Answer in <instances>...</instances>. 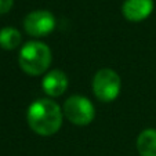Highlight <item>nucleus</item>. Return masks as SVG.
Instances as JSON below:
<instances>
[{"instance_id":"f257e3e1","label":"nucleus","mask_w":156,"mask_h":156,"mask_svg":"<svg viewBox=\"0 0 156 156\" xmlns=\"http://www.w3.org/2000/svg\"><path fill=\"white\" fill-rule=\"evenodd\" d=\"M27 122L30 130L37 136L51 137L61 129L64 122V112L54 100L39 98L28 106Z\"/></svg>"},{"instance_id":"f03ea898","label":"nucleus","mask_w":156,"mask_h":156,"mask_svg":"<svg viewBox=\"0 0 156 156\" xmlns=\"http://www.w3.org/2000/svg\"><path fill=\"white\" fill-rule=\"evenodd\" d=\"M53 62V54L47 44L43 41L33 40L24 44L18 54L20 68L29 76L44 75Z\"/></svg>"},{"instance_id":"7ed1b4c3","label":"nucleus","mask_w":156,"mask_h":156,"mask_svg":"<svg viewBox=\"0 0 156 156\" xmlns=\"http://www.w3.org/2000/svg\"><path fill=\"white\" fill-rule=\"evenodd\" d=\"M93 93L101 102H112L119 97L122 90V79L116 71L102 68L95 72L91 82Z\"/></svg>"},{"instance_id":"20e7f679","label":"nucleus","mask_w":156,"mask_h":156,"mask_svg":"<svg viewBox=\"0 0 156 156\" xmlns=\"http://www.w3.org/2000/svg\"><path fill=\"white\" fill-rule=\"evenodd\" d=\"M64 118L75 126H88L95 118V108L84 95L75 94L65 100L62 105Z\"/></svg>"},{"instance_id":"39448f33","label":"nucleus","mask_w":156,"mask_h":156,"mask_svg":"<svg viewBox=\"0 0 156 156\" xmlns=\"http://www.w3.org/2000/svg\"><path fill=\"white\" fill-rule=\"evenodd\" d=\"M55 17L47 10L30 11L24 20V30L33 37L48 36L55 29Z\"/></svg>"},{"instance_id":"423d86ee","label":"nucleus","mask_w":156,"mask_h":156,"mask_svg":"<svg viewBox=\"0 0 156 156\" xmlns=\"http://www.w3.org/2000/svg\"><path fill=\"white\" fill-rule=\"evenodd\" d=\"M153 7V0H124L122 14L130 22H141L152 14Z\"/></svg>"},{"instance_id":"0eeeda50","label":"nucleus","mask_w":156,"mask_h":156,"mask_svg":"<svg viewBox=\"0 0 156 156\" xmlns=\"http://www.w3.org/2000/svg\"><path fill=\"white\" fill-rule=\"evenodd\" d=\"M68 76L66 73L59 69H53V71L47 72L41 79V88L43 91L51 98L61 97L66 88H68Z\"/></svg>"},{"instance_id":"6e6552de","label":"nucleus","mask_w":156,"mask_h":156,"mask_svg":"<svg viewBox=\"0 0 156 156\" xmlns=\"http://www.w3.org/2000/svg\"><path fill=\"white\" fill-rule=\"evenodd\" d=\"M137 151L140 156H156V130L145 129L137 137Z\"/></svg>"},{"instance_id":"1a4fd4ad","label":"nucleus","mask_w":156,"mask_h":156,"mask_svg":"<svg viewBox=\"0 0 156 156\" xmlns=\"http://www.w3.org/2000/svg\"><path fill=\"white\" fill-rule=\"evenodd\" d=\"M22 43V35L17 28L6 27L0 29V47L4 50H15Z\"/></svg>"},{"instance_id":"9d476101","label":"nucleus","mask_w":156,"mask_h":156,"mask_svg":"<svg viewBox=\"0 0 156 156\" xmlns=\"http://www.w3.org/2000/svg\"><path fill=\"white\" fill-rule=\"evenodd\" d=\"M12 6H14V0H0V15L10 12Z\"/></svg>"}]
</instances>
